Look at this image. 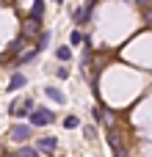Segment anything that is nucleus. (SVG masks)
Returning <instances> with one entry per match:
<instances>
[{
    "mask_svg": "<svg viewBox=\"0 0 152 157\" xmlns=\"http://www.w3.org/2000/svg\"><path fill=\"white\" fill-rule=\"evenodd\" d=\"M28 119H30V124H28V127H44V124H50V121L55 119V113H50L47 108H39V110L28 113Z\"/></svg>",
    "mask_w": 152,
    "mask_h": 157,
    "instance_id": "1",
    "label": "nucleus"
},
{
    "mask_svg": "<svg viewBox=\"0 0 152 157\" xmlns=\"http://www.w3.org/2000/svg\"><path fill=\"white\" fill-rule=\"evenodd\" d=\"M8 135H11L14 141H19V144H22V141H28V138H30V127H28V124H17V127H11V132H8Z\"/></svg>",
    "mask_w": 152,
    "mask_h": 157,
    "instance_id": "2",
    "label": "nucleus"
},
{
    "mask_svg": "<svg viewBox=\"0 0 152 157\" xmlns=\"http://www.w3.org/2000/svg\"><path fill=\"white\" fill-rule=\"evenodd\" d=\"M25 83H28V77H25L22 72H14V75H11V80H8V91H17V88H22Z\"/></svg>",
    "mask_w": 152,
    "mask_h": 157,
    "instance_id": "3",
    "label": "nucleus"
},
{
    "mask_svg": "<svg viewBox=\"0 0 152 157\" xmlns=\"http://www.w3.org/2000/svg\"><path fill=\"white\" fill-rule=\"evenodd\" d=\"M58 146V141L55 138H39V149H47V152H53Z\"/></svg>",
    "mask_w": 152,
    "mask_h": 157,
    "instance_id": "4",
    "label": "nucleus"
},
{
    "mask_svg": "<svg viewBox=\"0 0 152 157\" xmlns=\"http://www.w3.org/2000/svg\"><path fill=\"white\" fill-rule=\"evenodd\" d=\"M55 55H58V61H69V58H72V50H69V47H58Z\"/></svg>",
    "mask_w": 152,
    "mask_h": 157,
    "instance_id": "5",
    "label": "nucleus"
},
{
    "mask_svg": "<svg viewBox=\"0 0 152 157\" xmlns=\"http://www.w3.org/2000/svg\"><path fill=\"white\" fill-rule=\"evenodd\" d=\"M47 97H50V99H55L58 105H64V102H66V99H64V97H61V94H58L55 88H47Z\"/></svg>",
    "mask_w": 152,
    "mask_h": 157,
    "instance_id": "6",
    "label": "nucleus"
},
{
    "mask_svg": "<svg viewBox=\"0 0 152 157\" xmlns=\"http://www.w3.org/2000/svg\"><path fill=\"white\" fill-rule=\"evenodd\" d=\"M78 124H80V121H78V116H66V119H64V127H66V130H75Z\"/></svg>",
    "mask_w": 152,
    "mask_h": 157,
    "instance_id": "7",
    "label": "nucleus"
},
{
    "mask_svg": "<svg viewBox=\"0 0 152 157\" xmlns=\"http://www.w3.org/2000/svg\"><path fill=\"white\" fill-rule=\"evenodd\" d=\"M69 41H72V44H75V47H78V44H80V41H83V36H80V33H78V30H72V33H69Z\"/></svg>",
    "mask_w": 152,
    "mask_h": 157,
    "instance_id": "8",
    "label": "nucleus"
},
{
    "mask_svg": "<svg viewBox=\"0 0 152 157\" xmlns=\"http://www.w3.org/2000/svg\"><path fill=\"white\" fill-rule=\"evenodd\" d=\"M19 157H39V152H36V149H22Z\"/></svg>",
    "mask_w": 152,
    "mask_h": 157,
    "instance_id": "9",
    "label": "nucleus"
},
{
    "mask_svg": "<svg viewBox=\"0 0 152 157\" xmlns=\"http://www.w3.org/2000/svg\"><path fill=\"white\" fill-rule=\"evenodd\" d=\"M19 50H22V39H17V41L8 47V52H19Z\"/></svg>",
    "mask_w": 152,
    "mask_h": 157,
    "instance_id": "10",
    "label": "nucleus"
},
{
    "mask_svg": "<svg viewBox=\"0 0 152 157\" xmlns=\"http://www.w3.org/2000/svg\"><path fill=\"white\" fill-rule=\"evenodd\" d=\"M58 77H61V80H66V77H69V69H66V66H61V69H58Z\"/></svg>",
    "mask_w": 152,
    "mask_h": 157,
    "instance_id": "11",
    "label": "nucleus"
},
{
    "mask_svg": "<svg viewBox=\"0 0 152 157\" xmlns=\"http://www.w3.org/2000/svg\"><path fill=\"white\" fill-rule=\"evenodd\" d=\"M55 3H61V0H55Z\"/></svg>",
    "mask_w": 152,
    "mask_h": 157,
    "instance_id": "12",
    "label": "nucleus"
}]
</instances>
